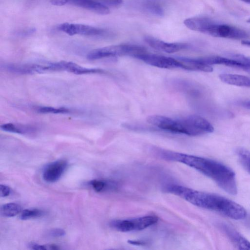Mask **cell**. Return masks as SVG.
Here are the masks:
<instances>
[{
  "mask_svg": "<svg viewBox=\"0 0 250 250\" xmlns=\"http://www.w3.org/2000/svg\"><path fill=\"white\" fill-rule=\"evenodd\" d=\"M160 157L167 161L177 162L191 167L213 180L226 192L236 195L237 187L234 172L227 166L210 159L159 149Z\"/></svg>",
  "mask_w": 250,
  "mask_h": 250,
  "instance_id": "cell-1",
  "label": "cell"
},
{
  "mask_svg": "<svg viewBox=\"0 0 250 250\" xmlns=\"http://www.w3.org/2000/svg\"><path fill=\"white\" fill-rule=\"evenodd\" d=\"M97 2L100 3L106 6H113L117 7L121 5L122 2V0H93Z\"/></svg>",
  "mask_w": 250,
  "mask_h": 250,
  "instance_id": "cell-24",
  "label": "cell"
},
{
  "mask_svg": "<svg viewBox=\"0 0 250 250\" xmlns=\"http://www.w3.org/2000/svg\"><path fill=\"white\" fill-rule=\"evenodd\" d=\"M242 44L250 47V41L247 40H243L241 42Z\"/></svg>",
  "mask_w": 250,
  "mask_h": 250,
  "instance_id": "cell-31",
  "label": "cell"
},
{
  "mask_svg": "<svg viewBox=\"0 0 250 250\" xmlns=\"http://www.w3.org/2000/svg\"><path fill=\"white\" fill-rule=\"evenodd\" d=\"M69 3L100 15H107L110 10L107 6L93 0H67Z\"/></svg>",
  "mask_w": 250,
  "mask_h": 250,
  "instance_id": "cell-13",
  "label": "cell"
},
{
  "mask_svg": "<svg viewBox=\"0 0 250 250\" xmlns=\"http://www.w3.org/2000/svg\"><path fill=\"white\" fill-rule=\"evenodd\" d=\"M220 80L227 84L238 86L250 87V77L233 74H221Z\"/></svg>",
  "mask_w": 250,
  "mask_h": 250,
  "instance_id": "cell-14",
  "label": "cell"
},
{
  "mask_svg": "<svg viewBox=\"0 0 250 250\" xmlns=\"http://www.w3.org/2000/svg\"><path fill=\"white\" fill-rule=\"evenodd\" d=\"M230 58L236 59L243 63L246 67L245 71L250 73V57L237 54L231 55Z\"/></svg>",
  "mask_w": 250,
  "mask_h": 250,
  "instance_id": "cell-23",
  "label": "cell"
},
{
  "mask_svg": "<svg viewBox=\"0 0 250 250\" xmlns=\"http://www.w3.org/2000/svg\"><path fill=\"white\" fill-rule=\"evenodd\" d=\"M67 167V162L63 159L56 160L48 164L42 173L43 180L47 183H54L62 176Z\"/></svg>",
  "mask_w": 250,
  "mask_h": 250,
  "instance_id": "cell-10",
  "label": "cell"
},
{
  "mask_svg": "<svg viewBox=\"0 0 250 250\" xmlns=\"http://www.w3.org/2000/svg\"><path fill=\"white\" fill-rule=\"evenodd\" d=\"M158 218L154 215H147L137 218L113 220L109 226L114 229L120 232H130L145 229L156 224Z\"/></svg>",
  "mask_w": 250,
  "mask_h": 250,
  "instance_id": "cell-5",
  "label": "cell"
},
{
  "mask_svg": "<svg viewBox=\"0 0 250 250\" xmlns=\"http://www.w3.org/2000/svg\"><path fill=\"white\" fill-rule=\"evenodd\" d=\"M36 31V29L34 28H30L28 29H26L23 30H21L20 31H18V35L20 36H27L28 35H31L34 33Z\"/></svg>",
  "mask_w": 250,
  "mask_h": 250,
  "instance_id": "cell-27",
  "label": "cell"
},
{
  "mask_svg": "<svg viewBox=\"0 0 250 250\" xmlns=\"http://www.w3.org/2000/svg\"><path fill=\"white\" fill-rule=\"evenodd\" d=\"M10 193L11 189L8 186L2 184L0 185V195L1 197H7Z\"/></svg>",
  "mask_w": 250,
  "mask_h": 250,
  "instance_id": "cell-26",
  "label": "cell"
},
{
  "mask_svg": "<svg viewBox=\"0 0 250 250\" xmlns=\"http://www.w3.org/2000/svg\"><path fill=\"white\" fill-rule=\"evenodd\" d=\"M236 153L242 167L250 174V151L245 148L238 147Z\"/></svg>",
  "mask_w": 250,
  "mask_h": 250,
  "instance_id": "cell-17",
  "label": "cell"
},
{
  "mask_svg": "<svg viewBox=\"0 0 250 250\" xmlns=\"http://www.w3.org/2000/svg\"><path fill=\"white\" fill-rule=\"evenodd\" d=\"M129 243L135 245H145V242L141 241H136V240H130L128 241Z\"/></svg>",
  "mask_w": 250,
  "mask_h": 250,
  "instance_id": "cell-30",
  "label": "cell"
},
{
  "mask_svg": "<svg viewBox=\"0 0 250 250\" xmlns=\"http://www.w3.org/2000/svg\"><path fill=\"white\" fill-rule=\"evenodd\" d=\"M37 111L41 113L63 114L70 112L69 110L64 107H54L51 106H41L37 109Z\"/></svg>",
  "mask_w": 250,
  "mask_h": 250,
  "instance_id": "cell-21",
  "label": "cell"
},
{
  "mask_svg": "<svg viewBox=\"0 0 250 250\" xmlns=\"http://www.w3.org/2000/svg\"><path fill=\"white\" fill-rule=\"evenodd\" d=\"M44 214V212L40 209H25L21 211L20 218L21 220H26L41 217Z\"/></svg>",
  "mask_w": 250,
  "mask_h": 250,
  "instance_id": "cell-20",
  "label": "cell"
},
{
  "mask_svg": "<svg viewBox=\"0 0 250 250\" xmlns=\"http://www.w3.org/2000/svg\"><path fill=\"white\" fill-rule=\"evenodd\" d=\"M218 227L236 248L250 250V242L233 227L225 223H219Z\"/></svg>",
  "mask_w": 250,
  "mask_h": 250,
  "instance_id": "cell-9",
  "label": "cell"
},
{
  "mask_svg": "<svg viewBox=\"0 0 250 250\" xmlns=\"http://www.w3.org/2000/svg\"><path fill=\"white\" fill-rule=\"evenodd\" d=\"M198 63L210 65L221 64L226 66L245 70V66L239 61L232 58H228L220 56H209L198 58H191Z\"/></svg>",
  "mask_w": 250,
  "mask_h": 250,
  "instance_id": "cell-12",
  "label": "cell"
},
{
  "mask_svg": "<svg viewBox=\"0 0 250 250\" xmlns=\"http://www.w3.org/2000/svg\"><path fill=\"white\" fill-rule=\"evenodd\" d=\"M48 234L52 237H60L65 235V231L62 229L55 228L51 229Z\"/></svg>",
  "mask_w": 250,
  "mask_h": 250,
  "instance_id": "cell-25",
  "label": "cell"
},
{
  "mask_svg": "<svg viewBox=\"0 0 250 250\" xmlns=\"http://www.w3.org/2000/svg\"><path fill=\"white\" fill-rule=\"evenodd\" d=\"M50 3L55 6H62L67 3V0H51Z\"/></svg>",
  "mask_w": 250,
  "mask_h": 250,
  "instance_id": "cell-28",
  "label": "cell"
},
{
  "mask_svg": "<svg viewBox=\"0 0 250 250\" xmlns=\"http://www.w3.org/2000/svg\"><path fill=\"white\" fill-rule=\"evenodd\" d=\"M147 122L164 130L195 136L194 132L185 117L174 119L161 115H151L147 118Z\"/></svg>",
  "mask_w": 250,
  "mask_h": 250,
  "instance_id": "cell-4",
  "label": "cell"
},
{
  "mask_svg": "<svg viewBox=\"0 0 250 250\" xmlns=\"http://www.w3.org/2000/svg\"><path fill=\"white\" fill-rule=\"evenodd\" d=\"M93 189L96 192H101L106 189L116 188V184L113 182H108L101 180H92L89 182Z\"/></svg>",
  "mask_w": 250,
  "mask_h": 250,
  "instance_id": "cell-19",
  "label": "cell"
},
{
  "mask_svg": "<svg viewBox=\"0 0 250 250\" xmlns=\"http://www.w3.org/2000/svg\"><path fill=\"white\" fill-rule=\"evenodd\" d=\"M21 210V206L15 203L3 205L0 208V213L4 217H12L18 214Z\"/></svg>",
  "mask_w": 250,
  "mask_h": 250,
  "instance_id": "cell-16",
  "label": "cell"
},
{
  "mask_svg": "<svg viewBox=\"0 0 250 250\" xmlns=\"http://www.w3.org/2000/svg\"><path fill=\"white\" fill-rule=\"evenodd\" d=\"M135 58L145 63L161 68L172 69L180 68L185 69L184 62L171 57L148 54L146 52L138 55Z\"/></svg>",
  "mask_w": 250,
  "mask_h": 250,
  "instance_id": "cell-7",
  "label": "cell"
},
{
  "mask_svg": "<svg viewBox=\"0 0 250 250\" xmlns=\"http://www.w3.org/2000/svg\"><path fill=\"white\" fill-rule=\"evenodd\" d=\"M246 3H250V0H241Z\"/></svg>",
  "mask_w": 250,
  "mask_h": 250,
  "instance_id": "cell-32",
  "label": "cell"
},
{
  "mask_svg": "<svg viewBox=\"0 0 250 250\" xmlns=\"http://www.w3.org/2000/svg\"><path fill=\"white\" fill-rule=\"evenodd\" d=\"M0 128L4 131L10 132L24 134L30 131L32 128L12 123H6L1 125Z\"/></svg>",
  "mask_w": 250,
  "mask_h": 250,
  "instance_id": "cell-18",
  "label": "cell"
},
{
  "mask_svg": "<svg viewBox=\"0 0 250 250\" xmlns=\"http://www.w3.org/2000/svg\"><path fill=\"white\" fill-rule=\"evenodd\" d=\"M164 191L178 196L197 207L213 210L234 220L244 219L246 209L240 205L223 196L198 191L183 186L170 184Z\"/></svg>",
  "mask_w": 250,
  "mask_h": 250,
  "instance_id": "cell-2",
  "label": "cell"
},
{
  "mask_svg": "<svg viewBox=\"0 0 250 250\" xmlns=\"http://www.w3.org/2000/svg\"><path fill=\"white\" fill-rule=\"evenodd\" d=\"M204 34L214 37L234 40H246L250 37L249 33L242 29L227 24L220 23L212 20Z\"/></svg>",
  "mask_w": 250,
  "mask_h": 250,
  "instance_id": "cell-6",
  "label": "cell"
},
{
  "mask_svg": "<svg viewBox=\"0 0 250 250\" xmlns=\"http://www.w3.org/2000/svg\"><path fill=\"white\" fill-rule=\"evenodd\" d=\"M28 246L31 249L37 250L60 249V247L55 244L40 245L35 243L31 242L29 244Z\"/></svg>",
  "mask_w": 250,
  "mask_h": 250,
  "instance_id": "cell-22",
  "label": "cell"
},
{
  "mask_svg": "<svg viewBox=\"0 0 250 250\" xmlns=\"http://www.w3.org/2000/svg\"><path fill=\"white\" fill-rule=\"evenodd\" d=\"M239 104L245 108L250 110V100L241 101L239 102Z\"/></svg>",
  "mask_w": 250,
  "mask_h": 250,
  "instance_id": "cell-29",
  "label": "cell"
},
{
  "mask_svg": "<svg viewBox=\"0 0 250 250\" xmlns=\"http://www.w3.org/2000/svg\"><path fill=\"white\" fill-rule=\"evenodd\" d=\"M144 40L151 47L168 53H172L187 49L189 45L186 43H169L151 36H146Z\"/></svg>",
  "mask_w": 250,
  "mask_h": 250,
  "instance_id": "cell-11",
  "label": "cell"
},
{
  "mask_svg": "<svg viewBox=\"0 0 250 250\" xmlns=\"http://www.w3.org/2000/svg\"><path fill=\"white\" fill-rule=\"evenodd\" d=\"M58 28L70 36L78 34L87 36H106L110 33L108 30L103 28L67 22L60 24Z\"/></svg>",
  "mask_w": 250,
  "mask_h": 250,
  "instance_id": "cell-8",
  "label": "cell"
},
{
  "mask_svg": "<svg viewBox=\"0 0 250 250\" xmlns=\"http://www.w3.org/2000/svg\"><path fill=\"white\" fill-rule=\"evenodd\" d=\"M146 52L144 47L137 45H114L93 50L88 53L87 58L89 60H96L122 56L136 58L138 55Z\"/></svg>",
  "mask_w": 250,
  "mask_h": 250,
  "instance_id": "cell-3",
  "label": "cell"
},
{
  "mask_svg": "<svg viewBox=\"0 0 250 250\" xmlns=\"http://www.w3.org/2000/svg\"><path fill=\"white\" fill-rule=\"evenodd\" d=\"M247 22L250 23V19H249V20H248V21H247Z\"/></svg>",
  "mask_w": 250,
  "mask_h": 250,
  "instance_id": "cell-33",
  "label": "cell"
},
{
  "mask_svg": "<svg viewBox=\"0 0 250 250\" xmlns=\"http://www.w3.org/2000/svg\"><path fill=\"white\" fill-rule=\"evenodd\" d=\"M141 7L146 11L157 16H163L164 11L160 4L155 0H144Z\"/></svg>",
  "mask_w": 250,
  "mask_h": 250,
  "instance_id": "cell-15",
  "label": "cell"
}]
</instances>
